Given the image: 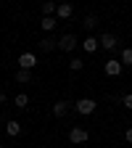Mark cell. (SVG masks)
<instances>
[{"mask_svg":"<svg viewBox=\"0 0 132 148\" xmlns=\"http://www.w3.org/2000/svg\"><path fill=\"white\" fill-rule=\"evenodd\" d=\"M5 103V92H0V106H3Z\"/></svg>","mask_w":132,"mask_h":148,"instance_id":"obj_21","label":"cell"},{"mask_svg":"<svg viewBox=\"0 0 132 148\" xmlns=\"http://www.w3.org/2000/svg\"><path fill=\"white\" fill-rule=\"evenodd\" d=\"M98 42H101V48H106V50H114V48H116V37L111 34V32H106L103 37H98Z\"/></svg>","mask_w":132,"mask_h":148,"instance_id":"obj_8","label":"cell"},{"mask_svg":"<svg viewBox=\"0 0 132 148\" xmlns=\"http://www.w3.org/2000/svg\"><path fill=\"white\" fill-rule=\"evenodd\" d=\"M53 48H58V40H53V37L48 34V37H42L40 40V50H45V53H50Z\"/></svg>","mask_w":132,"mask_h":148,"instance_id":"obj_10","label":"cell"},{"mask_svg":"<svg viewBox=\"0 0 132 148\" xmlns=\"http://www.w3.org/2000/svg\"><path fill=\"white\" fill-rule=\"evenodd\" d=\"M5 132H8L11 138H16V135H21V124H18L16 119H8V122H5Z\"/></svg>","mask_w":132,"mask_h":148,"instance_id":"obj_9","label":"cell"},{"mask_svg":"<svg viewBox=\"0 0 132 148\" xmlns=\"http://www.w3.org/2000/svg\"><path fill=\"white\" fill-rule=\"evenodd\" d=\"M119 61H122V66H132V48H124L122 50V58Z\"/></svg>","mask_w":132,"mask_h":148,"instance_id":"obj_15","label":"cell"},{"mask_svg":"<svg viewBox=\"0 0 132 148\" xmlns=\"http://www.w3.org/2000/svg\"><path fill=\"white\" fill-rule=\"evenodd\" d=\"M18 66H21L24 71H32L37 66V56L34 53H21V56H18Z\"/></svg>","mask_w":132,"mask_h":148,"instance_id":"obj_4","label":"cell"},{"mask_svg":"<svg viewBox=\"0 0 132 148\" xmlns=\"http://www.w3.org/2000/svg\"><path fill=\"white\" fill-rule=\"evenodd\" d=\"M101 48V42H98V37H92V34H87L85 40H82V50L85 53H95Z\"/></svg>","mask_w":132,"mask_h":148,"instance_id":"obj_7","label":"cell"},{"mask_svg":"<svg viewBox=\"0 0 132 148\" xmlns=\"http://www.w3.org/2000/svg\"><path fill=\"white\" fill-rule=\"evenodd\" d=\"M74 108H77V114H82V116H90L92 111L98 108V103L92 101V98H79L77 103H74Z\"/></svg>","mask_w":132,"mask_h":148,"instance_id":"obj_1","label":"cell"},{"mask_svg":"<svg viewBox=\"0 0 132 148\" xmlns=\"http://www.w3.org/2000/svg\"><path fill=\"white\" fill-rule=\"evenodd\" d=\"M0 92H3V90H0Z\"/></svg>","mask_w":132,"mask_h":148,"instance_id":"obj_22","label":"cell"},{"mask_svg":"<svg viewBox=\"0 0 132 148\" xmlns=\"http://www.w3.org/2000/svg\"><path fill=\"white\" fill-rule=\"evenodd\" d=\"M82 24H85V29L90 32L92 27H95V24H98V16H92V13H87V16H85V21H82Z\"/></svg>","mask_w":132,"mask_h":148,"instance_id":"obj_17","label":"cell"},{"mask_svg":"<svg viewBox=\"0 0 132 148\" xmlns=\"http://www.w3.org/2000/svg\"><path fill=\"white\" fill-rule=\"evenodd\" d=\"M55 8H58V3H50V0H48V3H42V16H53Z\"/></svg>","mask_w":132,"mask_h":148,"instance_id":"obj_16","label":"cell"},{"mask_svg":"<svg viewBox=\"0 0 132 148\" xmlns=\"http://www.w3.org/2000/svg\"><path fill=\"white\" fill-rule=\"evenodd\" d=\"M122 61H116V58H108L106 64H103V71L108 74V77H119V74H122Z\"/></svg>","mask_w":132,"mask_h":148,"instance_id":"obj_5","label":"cell"},{"mask_svg":"<svg viewBox=\"0 0 132 148\" xmlns=\"http://www.w3.org/2000/svg\"><path fill=\"white\" fill-rule=\"evenodd\" d=\"M69 66H71V71H82L85 61H82V58H71V64H69Z\"/></svg>","mask_w":132,"mask_h":148,"instance_id":"obj_18","label":"cell"},{"mask_svg":"<svg viewBox=\"0 0 132 148\" xmlns=\"http://www.w3.org/2000/svg\"><path fill=\"white\" fill-rule=\"evenodd\" d=\"M13 103H16L18 108H29V95H27V92H18V95L13 98Z\"/></svg>","mask_w":132,"mask_h":148,"instance_id":"obj_13","label":"cell"},{"mask_svg":"<svg viewBox=\"0 0 132 148\" xmlns=\"http://www.w3.org/2000/svg\"><path fill=\"white\" fill-rule=\"evenodd\" d=\"M55 24H58V21H55V16H42V21H40V27H42V32H53L55 29Z\"/></svg>","mask_w":132,"mask_h":148,"instance_id":"obj_11","label":"cell"},{"mask_svg":"<svg viewBox=\"0 0 132 148\" xmlns=\"http://www.w3.org/2000/svg\"><path fill=\"white\" fill-rule=\"evenodd\" d=\"M122 103H124V108H129V111H132V92H127V95H122Z\"/></svg>","mask_w":132,"mask_h":148,"instance_id":"obj_19","label":"cell"},{"mask_svg":"<svg viewBox=\"0 0 132 148\" xmlns=\"http://www.w3.org/2000/svg\"><path fill=\"white\" fill-rule=\"evenodd\" d=\"M0 148H3V145H0Z\"/></svg>","mask_w":132,"mask_h":148,"instance_id":"obj_23","label":"cell"},{"mask_svg":"<svg viewBox=\"0 0 132 148\" xmlns=\"http://www.w3.org/2000/svg\"><path fill=\"white\" fill-rule=\"evenodd\" d=\"M124 138H127V143L132 145V127H129V130H127V132H124Z\"/></svg>","mask_w":132,"mask_h":148,"instance_id":"obj_20","label":"cell"},{"mask_svg":"<svg viewBox=\"0 0 132 148\" xmlns=\"http://www.w3.org/2000/svg\"><path fill=\"white\" fill-rule=\"evenodd\" d=\"M66 111H69V101H55L53 103V114L55 116H64Z\"/></svg>","mask_w":132,"mask_h":148,"instance_id":"obj_12","label":"cell"},{"mask_svg":"<svg viewBox=\"0 0 132 148\" xmlns=\"http://www.w3.org/2000/svg\"><path fill=\"white\" fill-rule=\"evenodd\" d=\"M29 79H32V74H29V71H24V69H18V71H16V82H18V85H29Z\"/></svg>","mask_w":132,"mask_h":148,"instance_id":"obj_14","label":"cell"},{"mask_svg":"<svg viewBox=\"0 0 132 148\" xmlns=\"http://www.w3.org/2000/svg\"><path fill=\"white\" fill-rule=\"evenodd\" d=\"M74 48H77V37H74L71 32H66V34H61V37H58V50H66V53H71Z\"/></svg>","mask_w":132,"mask_h":148,"instance_id":"obj_3","label":"cell"},{"mask_svg":"<svg viewBox=\"0 0 132 148\" xmlns=\"http://www.w3.org/2000/svg\"><path fill=\"white\" fill-rule=\"evenodd\" d=\"M74 8L71 3H58V8H55V21H64V18H71Z\"/></svg>","mask_w":132,"mask_h":148,"instance_id":"obj_6","label":"cell"},{"mask_svg":"<svg viewBox=\"0 0 132 148\" xmlns=\"http://www.w3.org/2000/svg\"><path fill=\"white\" fill-rule=\"evenodd\" d=\"M87 140H90V132H87L85 127H71L69 130V143H77L79 145V143H87Z\"/></svg>","mask_w":132,"mask_h":148,"instance_id":"obj_2","label":"cell"}]
</instances>
